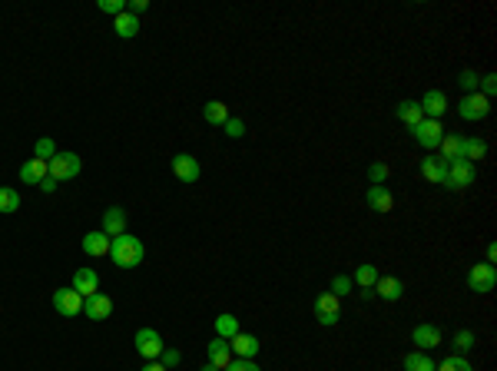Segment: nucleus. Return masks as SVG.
<instances>
[{"label":"nucleus","mask_w":497,"mask_h":371,"mask_svg":"<svg viewBox=\"0 0 497 371\" xmlns=\"http://www.w3.org/2000/svg\"><path fill=\"white\" fill-rule=\"evenodd\" d=\"M110 258L116 268H136L146 258V249H143V239L123 232V236L110 239Z\"/></svg>","instance_id":"f257e3e1"},{"label":"nucleus","mask_w":497,"mask_h":371,"mask_svg":"<svg viewBox=\"0 0 497 371\" xmlns=\"http://www.w3.org/2000/svg\"><path fill=\"white\" fill-rule=\"evenodd\" d=\"M47 169H50V176L57 179V183H67V179H77L83 169V159L77 153H57L47 163Z\"/></svg>","instance_id":"f03ea898"},{"label":"nucleus","mask_w":497,"mask_h":371,"mask_svg":"<svg viewBox=\"0 0 497 371\" xmlns=\"http://www.w3.org/2000/svg\"><path fill=\"white\" fill-rule=\"evenodd\" d=\"M477 179V166L467 163V159H457V163H447V179H445V189H467V186H474Z\"/></svg>","instance_id":"7ed1b4c3"},{"label":"nucleus","mask_w":497,"mask_h":371,"mask_svg":"<svg viewBox=\"0 0 497 371\" xmlns=\"http://www.w3.org/2000/svg\"><path fill=\"white\" fill-rule=\"evenodd\" d=\"M497 285V268L487 266V262H477V266H471V272H467V289L477 292V295H487V292H494Z\"/></svg>","instance_id":"20e7f679"},{"label":"nucleus","mask_w":497,"mask_h":371,"mask_svg":"<svg viewBox=\"0 0 497 371\" xmlns=\"http://www.w3.org/2000/svg\"><path fill=\"white\" fill-rule=\"evenodd\" d=\"M491 113V100H484L481 93H464L461 100H457V116L467 120V123H477V120H484Z\"/></svg>","instance_id":"39448f33"},{"label":"nucleus","mask_w":497,"mask_h":371,"mask_svg":"<svg viewBox=\"0 0 497 371\" xmlns=\"http://www.w3.org/2000/svg\"><path fill=\"white\" fill-rule=\"evenodd\" d=\"M315 319H318V325H325V329L338 325V319H342V299L332 295V292H322V295L315 299Z\"/></svg>","instance_id":"423d86ee"},{"label":"nucleus","mask_w":497,"mask_h":371,"mask_svg":"<svg viewBox=\"0 0 497 371\" xmlns=\"http://www.w3.org/2000/svg\"><path fill=\"white\" fill-rule=\"evenodd\" d=\"M133 345H136V351H140L146 361H160L162 348H166V345H162V335L156 329H140L136 338H133Z\"/></svg>","instance_id":"0eeeda50"},{"label":"nucleus","mask_w":497,"mask_h":371,"mask_svg":"<svg viewBox=\"0 0 497 371\" xmlns=\"http://www.w3.org/2000/svg\"><path fill=\"white\" fill-rule=\"evenodd\" d=\"M53 309L60 312L63 319H77V315H80L83 312V295L77 289H57L53 292Z\"/></svg>","instance_id":"6e6552de"},{"label":"nucleus","mask_w":497,"mask_h":371,"mask_svg":"<svg viewBox=\"0 0 497 371\" xmlns=\"http://www.w3.org/2000/svg\"><path fill=\"white\" fill-rule=\"evenodd\" d=\"M411 133H415L418 146H425V149H437L441 139H445V126H441V120H421Z\"/></svg>","instance_id":"1a4fd4ad"},{"label":"nucleus","mask_w":497,"mask_h":371,"mask_svg":"<svg viewBox=\"0 0 497 371\" xmlns=\"http://www.w3.org/2000/svg\"><path fill=\"white\" fill-rule=\"evenodd\" d=\"M418 106H421V113H425V120H441V116L451 110V103H447L445 90H428L421 100H418Z\"/></svg>","instance_id":"9d476101"},{"label":"nucleus","mask_w":497,"mask_h":371,"mask_svg":"<svg viewBox=\"0 0 497 371\" xmlns=\"http://www.w3.org/2000/svg\"><path fill=\"white\" fill-rule=\"evenodd\" d=\"M229 348H233V358H255L262 351V341L252 331H239V335L229 338Z\"/></svg>","instance_id":"9b49d317"},{"label":"nucleus","mask_w":497,"mask_h":371,"mask_svg":"<svg viewBox=\"0 0 497 371\" xmlns=\"http://www.w3.org/2000/svg\"><path fill=\"white\" fill-rule=\"evenodd\" d=\"M83 315L90 321H106L113 315V302L110 295H103V292H93L90 299H83Z\"/></svg>","instance_id":"f8f14e48"},{"label":"nucleus","mask_w":497,"mask_h":371,"mask_svg":"<svg viewBox=\"0 0 497 371\" xmlns=\"http://www.w3.org/2000/svg\"><path fill=\"white\" fill-rule=\"evenodd\" d=\"M411 345H418V351H431L441 345V329L437 325H428V321H421V325H415V331H411Z\"/></svg>","instance_id":"ddd939ff"},{"label":"nucleus","mask_w":497,"mask_h":371,"mask_svg":"<svg viewBox=\"0 0 497 371\" xmlns=\"http://www.w3.org/2000/svg\"><path fill=\"white\" fill-rule=\"evenodd\" d=\"M173 173L179 183H196L203 169H199V159H196V156L179 153V156H173Z\"/></svg>","instance_id":"4468645a"},{"label":"nucleus","mask_w":497,"mask_h":371,"mask_svg":"<svg viewBox=\"0 0 497 371\" xmlns=\"http://www.w3.org/2000/svg\"><path fill=\"white\" fill-rule=\"evenodd\" d=\"M365 202L372 212H391V209H395V196H391L388 186H368Z\"/></svg>","instance_id":"2eb2a0df"},{"label":"nucleus","mask_w":497,"mask_h":371,"mask_svg":"<svg viewBox=\"0 0 497 371\" xmlns=\"http://www.w3.org/2000/svg\"><path fill=\"white\" fill-rule=\"evenodd\" d=\"M83 252L90 258H100V256H110V236L103 232V229H96V232H86V236L80 239Z\"/></svg>","instance_id":"dca6fc26"},{"label":"nucleus","mask_w":497,"mask_h":371,"mask_svg":"<svg viewBox=\"0 0 497 371\" xmlns=\"http://www.w3.org/2000/svg\"><path fill=\"white\" fill-rule=\"evenodd\" d=\"M103 232L110 239H116V236H123L126 232V209L123 206H110L106 212H103Z\"/></svg>","instance_id":"f3484780"},{"label":"nucleus","mask_w":497,"mask_h":371,"mask_svg":"<svg viewBox=\"0 0 497 371\" xmlns=\"http://www.w3.org/2000/svg\"><path fill=\"white\" fill-rule=\"evenodd\" d=\"M73 289L80 292L83 299H90L93 292H100V275L93 268H77L73 272Z\"/></svg>","instance_id":"a211bd4d"},{"label":"nucleus","mask_w":497,"mask_h":371,"mask_svg":"<svg viewBox=\"0 0 497 371\" xmlns=\"http://www.w3.org/2000/svg\"><path fill=\"white\" fill-rule=\"evenodd\" d=\"M375 295L378 299H385V302H398L401 295H405V285H401V278H395V275H378Z\"/></svg>","instance_id":"6ab92c4d"},{"label":"nucleus","mask_w":497,"mask_h":371,"mask_svg":"<svg viewBox=\"0 0 497 371\" xmlns=\"http://www.w3.org/2000/svg\"><path fill=\"white\" fill-rule=\"evenodd\" d=\"M421 176H425L428 183L445 186V179H447V163L441 159V156H428V159H421Z\"/></svg>","instance_id":"aec40b11"},{"label":"nucleus","mask_w":497,"mask_h":371,"mask_svg":"<svg viewBox=\"0 0 497 371\" xmlns=\"http://www.w3.org/2000/svg\"><path fill=\"white\" fill-rule=\"evenodd\" d=\"M206 351H209V365H216L219 371H225V365L233 361V348H229L225 338H213L206 345Z\"/></svg>","instance_id":"412c9836"},{"label":"nucleus","mask_w":497,"mask_h":371,"mask_svg":"<svg viewBox=\"0 0 497 371\" xmlns=\"http://www.w3.org/2000/svg\"><path fill=\"white\" fill-rule=\"evenodd\" d=\"M395 113L398 120L408 126V130H415L421 120H425V113H421V106H418V100H401V103L395 106Z\"/></svg>","instance_id":"4be33fe9"},{"label":"nucleus","mask_w":497,"mask_h":371,"mask_svg":"<svg viewBox=\"0 0 497 371\" xmlns=\"http://www.w3.org/2000/svg\"><path fill=\"white\" fill-rule=\"evenodd\" d=\"M43 176H50V169H47L43 159H27V163L21 166V183H27V186H40Z\"/></svg>","instance_id":"5701e85b"},{"label":"nucleus","mask_w":497,"mask_h":371,"mask_svg":"<svg viewBox=\"0 0 497 371\" xmlns=\"http://www.w3.org/2000/svg\"><path fill=\"white\" fill-rule=\"evenodd\" d=\"M487 156V143L484 139H477V136H467V139H461V159H467V163H481Z\"/></svg>","instance_id":"b1692460"},{"label":"nucleus","mask_w":497,"mask_h":371,"mask_svg":"<svg viewBox=\"0 0 497 371\" xmlns=\"http://www.w3.org/2000/svg\"><path fill=\"white\" fill-rule=\"evenodd\" d=\"M113 30H116V37H123V40H130V37H136L140 33V21L133 17V13L123 11L116 21H113Z\"/></svg>","instance_id":"393cba45"},{"label":"nucleus","mask_w":497,"mask_h":371,"mask_svg":"<svg viewBox=\"0 0 497 371\" xmlns=\"http://www.w3.org/2000/svg\"><path fill=\"white\" fill-rule=\"evenodd\" d=\"M203 116L209 126H223L225 120H229V106L219 103V100H209V103L203 106Z\"/></svg>","instance_id":"a878e982"},{"label":"nucleus","mask_w":497,"mask_h":371,"mask_svg":"<svg viewBox=\"0 0 497 371\" xmlns=\"http://www.w3.org/2000/svg\"><path fill=\"white\" fill-rule=\"evenodd\" d=\"M461 139H464V136H447L445 133V139H441V146H437V149H441V159H445V163H457V159H461Z\"/></svg>","instance_id":"bb28decb"},{"label":"nucleus","mask_w":497,"mask_h":371,"mask_svg":"<svg viewBox=\"0 0 497 371\" xmlns=\"http://www.w3.org/2000/svg\"><path fill=\"white\" fill-rule=\"evenodd\" d=\"M233 335H239V319L235 315H229V312H223L219 319H216V338H233Z\"/></svg>","instance_id":"cd10ccee"},{"label":"nucleus","mask_w":497,"mask_h":371,"mask_svg":"<svg viewBox=\"0 0 497 371\" xmlns=\"http://www.w3.org/2000/svg\"><path fill=\"white\" fill-rule=\"evenodd\" d=\"M405 371H435V361L428 351H411L405 355Z\"/></svg>","instance_id":"c85d7f7f"},{"label":"nucleus","mask_w":497,"mask_h":371,"mask_svg":"<svg viewBox=\"0 0 497 371\" xmlns=\"http://www.w3.org/2000/svg\"><path fill=\"white\" fill-rule=\"evenodd\" d=\"M21 209V193L13 189V186H0V212H17Z\"/></svg>","instance_id":"c756f323"},{"label":"nucleus","mask_w":497,"mask_h":371,"mask_svg":"<svg viewBox=\"0 0 497 371\" xmlns=\"http://www.w3.org/2000/svg\"><path fill=\"white\" fill-rule=\"evenodd\" d=\"M352 282H355L358 289H375L378 282V266H358L355 275H352Z\"/></svg>","instance_id":"7c9ffc66"},{"label":"nucleus","mask_w":497,"mask_h":371,"mask_svg":"<svg viewBox=\"0 0 497 371\" xmlns=\"http://www.w3.org/2000/svg\"><path fill=\"white\" fill-rule=\"evenodd\" d=\"M451 345H454L457 355H467V351L477 345V335L471 329H461V331H454V341H451Z\"/></svg>","instance_id":"2f4dec72"},{"label":"nucleus","mask_w":497,"mask_h":371,"mask_svg":"<svg viewBox=\"0 0 497 371\" xmlns=\"http://www.w3.org/2000/svg\"><path fill=\"white\" fill-rule=\"evenodd\" d=\"M435 371H474V365L464 355H447L441 365H435Z\"/></svg>","instance_id":"473e14b6"},{"label":"nucleus","mask_w":497,"mask_h":371,"mask_svg":"<svg viewBox=\"0 0 497 371\" xmlns=\"http://www.w3.org/2000/svg\"><path fill=\"white\" fill-rule=\"evenodd\" d=\"M57 153H60V149H57V146H53V139H47V136H40V139L33 143V159H43V163H50Z\"/></svg>","instance_id":"72a5a7b5"},{"label":"nucleus","mask_w":497,"mask_h":371,"mask_svg":"<svg viewBox=\"0 0 497 371\" xmlns=\"http://www.w3.org/2000/svg\"><path fill=\"white\" fill-rule=\"evenodd\" d=\"M352 289H355V282H352V275H345V272H338L335 278H332V295H338V299H345V295H352Z\"/></svg>","instance_id":"f704fd0d"},{"label":"nucleus","mask_w":497,"mask_h":371,"mask_svg":"<svg viewBox=\"0 0 497 371\" xmlns=\"http://www.w3.org/2000/svg\"><path fill=\"white\" fill-rule=\"evenodd\" d=\"M368 183H372V186H385L388 183V166L385 163H372V166H368Z\"/></svg>","instance_id":"c9c22d12"},{"label":"nucleus","mask_w":497,"mask_h":371,"mask_svg":"<svg viewBox=\"0 0 497 371\" xmlns=\"http://www.w3.org/2000/svg\"><path fill=\"white\" fill-rule=\"evenodd\" d=\"M223 126H225V136H229V139H242L245 136V123L242 120H235V116H229Z\"/></svg>","instance_id":"e433bc0d"},{"label":"nucleus","mask_w":497,"mask_h":371,"mask_svg":"<svg viewBox=\"0 0 497 371\" xmlns=\"http://www.w3.org/2000/svg\"><path fill=\"white\" fill-rule=\"evenodd\" d=\"M457 83L464 86V93H477V83H481V76H477L474 70H461V76H457Z\"/></svg>","instance_id":"4c0bfd02"},{"label":"nucleus","mask_w":497,"mask_h":371,"mask_svg":"<svg viewBox=\"0 0 497 371\" xmlns=\"http://www.w3.org/2000/svg\"><path fill=\"white\" fill-rule=\"evenodd\" d=\"M477 86H481L477 93H481L484 100H491V96L497 93V76H494V73H487V76H481V83H477Z\"/></svg>","instance_id":"58836bf2"},{"label":"nucleus","mask_w":497,"mask_h":371,"mask_svg":"<svg viewBox=\"0 0 497 371\" xmlns=\"http://www.w3.org/2000/svg\"><path fill=\"white\" fill-rule=\"evenodd\" d=\"M96 7H100L103 13H110V17H120V13L126 11V0H100Z\"/></svg>","instance_id":"ea45409f"},{"label":"nucleus","mask_w":497,"mask_h":371,"mask_svg":"<svg viewBox=\"0 0 497 371\" xmlns=\"http://www.w3.org/2000/svg\"><path fill=\"white\" fill-rule=\"evenodd\" d=\"M225 371H262V368H259L252 358H233L225 365Z\"/></svg>","instance_id":"a19ab883"},{"label":"nucleus","mask_w":497,"mask_h":371,"mask_svg":"<svg viewBox=\"0 0 497 371\" xmlns=\"http://www.w3.org/2000/svg\"><path fill=\"white\" fill-rule=\"evenodd\" d=\"M179 361H183V355H179L176 348H162V355H160V365H162V368H176Z\"/></svg>","instance_id":"79ce46f5"},{"label":"nucleus","mask_w":497,"mask_h":371,"mask_svg":"<svg viewBox=\"0 0 497 371\" xmlns=\"http://www.w3.org/2000/svg\"><path fill=\"white\" fill-rule=\"evenodd\" d=\"M146 7H150V0H130V4H126V13H133V17H136V13H143Z\"/></svg>","instance_id":"37998d69"},{"label":"nucleus","mask_w":497,"mask_h":371,"mask_svg":"<svg viewBox=\"0 0 497 371\" xmlns=\"http://www.w3.org/2000/svg\"><path fill=\"white\" fill-rule=\"evenodd\" d=\"M53 189H57V179H53V176H43V179H40V193H53Z\"/></svg>","instance_id":"c03bdc74"},{"label":"nucleus","mask_w":497,"mask_h":371,"mask_svg":"<svg viewBox=\"0 0 497 371\" xmlns=\"http://www.w3.org/2000/svg\"><path fill=\"white\" fill-rule=\"evenodd\" d=\"M494 262H497V246L491 242V246H487V266H494Z\"/></svg>","instance_id":"a18cd8bd"},{"label":"nucleus","mask_w":497,"mask_h":371,"mask_svg":"<svg viewBox=\"0 0 497 371\" xmlns=\"http://www.w3.org/2000/svg\"><path fill=\"white\" fill-rule=\"evenodd\" d=\"M143 371H169V368H162L160 361H150V365H146V368H143Z\"/></svg>","instance_id":"49530a36"},{"label":"nucleus","mask_w":497,"mask_h":371,"mask_svg":"<svg viewBox=\"0 0 497 371\" xmlns=\"http://www.w3.org/2000/svg\"><path fill=\"white\" fill-rule=\"evenodd\" d=\"M358 295H362V299H365V302H372V299H375V289H362V292H358Z\"/></svg>","instance_id":"de8ad7c7"},{"label":"nucleus","mask_w":497,"mask_h":371,"mask_svg":"<svg viewBox=\"0 0 497 371\" xmlns=\"http://www.w3.org/2000/svg\"><path fill=\"white\" fill-rule=\"evenodd\" d=\"M203 371H219V368H216V365H203Z\"/></svg>","instance_id":"09e8293b"}]
</instances>
